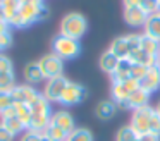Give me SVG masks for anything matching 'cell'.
Here are the masks:
<instances>
[{
  "label": "cell",
  "instance_id": "cell-37",
  "mask_svg": "<svg viewBox=\"0 0 160 141\" xmlns=\"http://www.w3.org/2000/svg\"><path fill=\"white\" fill-rule=\"evenodd\" d=\"M14 134L9 133V129H5L2 124H0V141H14Z\"/></svg>",
  "mask_w": 160,
  "mask_h": 141
},
{
  "label": "cell",
  "instance_id": "cell-22",
  "mask_svg": "<svg viewBox=\"0 0 160 141\" xmlns=\"http://www.w3.org/2000/svg\"><path fill=\"white\" fill-rule=\"evenodd\" d=\"M139 50L145 52V53L148 55H153V57H157L160 52V41L153 40V38L146 36L145 33L141 34V40H139Z\"/></svg>",
  "mask_w": 160,
  "mask_h": 141
},
{
  "label": "cell",
  "instance_id": "cell-3",
  "mask_svg": "<svg viewBox=\"0 0 160 141\" xmlns=\"http://www.w3.org/2000/svg\"><path fill=\"white\" fill-rule=\"evenodd\" d=\"M88 31V21L79 12H69L60 21V34L79 41Z\"/></svg>",
  "mask_w": 160,
  "mask_h": 141
},
{
  "label": "cell",
  "instance_id": "cell-41",
  "mask_svg": "<svg viewBox=\"0 0 160 141\" xmlns=\"http://www.w3.org/2000/svg\"><path fill=\"white\" fill-rule=\"evenodd\" d=\"M139 2L141 0H122L124 7H139Z\"/></svg>",
  "mask_w": 160,
  "mask_h": 141
},
{
  "label": "cell",
  "instance_id": "cell-9",
  "mask_svg": "<svg viewBox=\"0 0 160 141\" xmlns=\"http://www.w3.org/2000/svg\"><path fill=\"white\" fill-rule=\"evenodd\" d=\"M38 95L40 93L31 84H16L14 89L11 91V96L14 100V103H26V105H29Z\"/></svg>",
  "mask_w": 160,
  "mask_h": 141
},
{
  "label": "cell",
  "instance_id": "cell-26",
  "mask_svg": "<svg viewBox=\"0 0 160 141\" xmlns=\"http://www.w3.org/2000/svg\"><path fill=\"white\" fill-rule=\"evenodd\" d=\"M67 141H95V139H93V134H91L90 129H86V127H76L72 133H69Z\"/></svg>",
  "mask_w": 160,
  "mask_h": 141
},
{
  "label": "cell",
  "instance_id": "cell-19",
  "mask_svg": "<svg viewBox=\"0 0 160 141\" xmlns=\"http://www.w3.org/2000/svg\"><path fill=\"white\" fill-rule=\"evenodd\" d=\"M24 78L29 84H38V83H42L43 79H45L38 62H29V64L26 65L24 67Z\"/></svg>",
  "mask_w": 160,
  "mask_h": 141
},
{
  "label": "cell",
  "instance_id": "cell-33",
  "mask_svg": "<svg viewBox=\"0 0 160 141\" xmlns=\"http://www.w3.org/2000/svg\"><path fill=\"white\" fill-rule=\"evenodd\" d=\"M150 133L153 134H158L160 136V113L153 108V113H152V120H150Z\"/></svg>",
  "mask_w": 160,
  "mask_h": 141
},
{
  "label": "cell",
  "instance_id": "cell-43",
  "mask_svg": "<svg viewBox=\"0 0 160 141\" xmlns=\"http://www.w3.org/2000/svg\"><path fill=\"white\" fill-rule=\"evenodd\" d=\"M0 21H5V23H7V17H5V10H4V7H2V3H0Z\"/></svg>",
  "mask_w": 160,
  "mask_h": 141
},
{
  "label": "cell",
  "instance_id": "cell-38",
  "mask_svg": "<svg viewBox=\"0 0 160 141\" xmlns=\"http://www.w3.org/2000/svg\"><path fill=\"white\" fill-rule=\"evenodd\" d=\"M12 45V36H11V33H5V34H2L0 36V48L4 50V48H9Z\"/></svg>",
  "mask_w": 160,
  "mask_h": 141
},
{
  "label": "cell",
  "instance_id": "cell-35",
  "mask_svg": "<svg viewBox=\"0 0 160 141\" xmlns=\"http://www.w3.org/2000/svg\"><path fill=\"white\" fill-rule=\"evenodd\" d=\"M11 105H14V100H12L11 93L0 91V113L4 112V110H7Z\"/></svg>",
  "mask_w": 160,
  "mask_h": 141
},
{
  "label": "cell",
  "instance_id": "cell-13",
  "mask_svg": "<svg viewBox=\"0 0 160 141\" xmlns=\"http://www.w3.org/2000/svg\"><path fill=\"white\" fill-rule=\"evenodd\" d=\"M129 95H131V93H129L128 89L124 88V84H122V83H112L110 96H112V102H114L115 105L126 108V105H128V100H129Z\"/></svg>",
  "mask_w": 160,
  "mask_h": 141
},
{
  "label": "cell",
  "instance_id": "cell-44",
  "mask_svg": "<svg viewBox=\"0 0 160 141\" xmlns=\"http://www.w3.org/2000/svg\"><path fill=\"white\" fill-rule=\"evenodd\" d=\"M19 2H21V5H22V3H33V0H19Z\"/></svg>",
  "mask_w": 160,
  "mask_h": 141
},
{
  "label": "cell",
  "instance_id": "cell-32",
  "mask_svg": "<svg viewBox=\"0 0 160 141\" xmlns=\"http://www.w3.org/2000/svg\"><path fill=\"white\" fill-rule=\"evenodd\" d=\"M146 72H148V67H145V65H141V64H132L131 78L136 79V81H141V79L146 76Z\"/></svg>",
  "mask_w": 160,
  "mask_h": 141
},
{
  "label": "cell",
  "instance_id": "cell-23",
  "mask_svg": "<svg viewBox=\"0 0 160 141\" xmlns=\"http://www.w3.org/2000/svg\"><path fill=\"white\" fill-rule=\"evenodd\" d=\"M0 124H2L5 129H9V133H12L14 136L26 133L24 124L18 119V115H16V117H2V122H0Z\"/></svg>",
  "mask_w": 160,
  "mask_h": 141
},
{
  "label": "cell",
  "instance_id": "cell-29",
  "mask_svg": "<svg viewBox=\"0 0 160 141\" xmlns=\"http://www.w3.org/2000/svg\"><path fill=\"white\" fill-rule=\"evenodd\" d=\"M0 3H2V7H4V10H5L7 21L11 19V17L18 12L19 7H21V2H19V0H0Z\"/></svg>",
  "mask_w": 160,
  "mask_h": 141
},
{
  "label": "cell",
  "instance_id": "cell-30",
  "mask_svg": "<svg viewBox=\"0 0 160 141\" xmlns=\"http://www.w3.org/2000/svg\"><path fill=\"white\" fill-rule=\"evenodd\" d=\"M139 9H141L146 16H152V14L160 12L157 0H141V2H139Z\"/></svg>",
  "mask_w": 160,
  "mask_h": 141
},
{
  "label": "cell",
  "instance_id": "cell-7",
  "mask_svg": "<svg viewBox=\"0 0 160 141\" xmlns=\"http://www.w3.org/2000/svg\"><path fill=\"white\" fill-rule=\"evenodd\" d=\"M88 91L86 88H84L83 84H79V83H74V81H69L66 86V89H64L62 96H60V105H78V103H81L84 98H86Z\"/></svg>",
  "mask_w": 160,
  "mask_h": 141
},
{
  "label": "cell",
  "instance_id": "cell-48",
  "mask_svg": "<svg viewBox=\"0 0 160 141\" xmlns=\"http://www.w3.org/2000/svg\"><path fill=\"white\" fill-rule=\"evenodd\" d=\"M0 50H2V48H0Z\"/></svg>",
  "mask_w": 160,
  "mask_h": 141
},
{
  "label": "cell",
  "instance_id": "cell-12",
  "mask_svg": "<svg viewBox=\"0 0 160 141\" xmlns=\"http://www.w3.org/2000/svg\"><path fill=\"white\" fill-rule=\"evenodd\" d=\"M146 14L139 7H124V21L132 28H141L146 23Z\"/></svg>",
  "mask_w": 160,
  "mask_h": 141
},
{
  "label": "cell",
  "instance_id": "cell-36",
  "mask_svg": "<svg viewBox=\"0 0 160 141\" xmlns=\"http://www.w3.org/2000/svg\"><path fill=\"white\" fill-rule=\"evenodd\" d=\"M122 84H124V88L128 89L129 93H132V91H136V89L139 88V81H136V79H132V78H129V79H126L124 83H122Z\"/></svg>",
  "mask_w": 160,
  "mask_h": 141
},
{
  "label": "cell",
  "instance_id": "cell-20",
  "mask_svg": "<svg viewBox=\"0 0 160 141\" xmlns=\"http://www.w3.org/2000/svg\"><path fill=\"white\" fill-rule=\"evenodd\" d=\"M115 113V103L112 100H102L100 103L95 108V115L98 117L100 120H108L112 119Z\"/></svg>",
  "mask_w": 160,
  "mask_h": 141
},
{
  "label": "cell",
  "instance_id": "cell-5",
  "mask_svg": "<svg viewBox=\"0 0 160 141\" xmlns=\"http://www.w3.org/2000/svg\"><path fill=\"white\" fill-rule=\"evenodd\" d=\"M152 113H153V107H150V105H145V107H139V108L132 110L129 126H131V129L134 131L138 136H143V134L150 133Z\"/></svg>",
  "mask_w": 160,
  "mask_h": 141
},
{
  "label": "cell",
  "instance_id": "cell-18",
  "mask_svg": "<svg viewBox=\"0 0 160 141\" xmlns=\"http://www.w3.org/2000/svg\"><path fill=\"white\" fill-rule=\"evenodd\" d=\"M131 69H132V62L129 58H124V60L119 62V67L115 69V72L110 76L112 83H124L126 79L131 78Z\"/></svg>",
  "mask_w": 160,
  "mask_h": 141
},
{
  "label": "cell",
  "instance_id": "cell-25",
  "mask_svg": "<svg viewBox=\"0 0 160 141\" xmlns=\"http://www.w3.org/2000/svg\"><path fill=\"white\" fill-rule=\"evenodd\" d=\"M16 86V76L14 72H0V91L11 93Z\"/></svg>",
  "mask_w": 160,
  "mask_h": 141
},
{
  "label": "cell",
  "instance_id": "cell-39",
  "mask_svg": "<svg viewBox=\"0 0 160 141\" xmlns=\"http://www.w3.org/2000/svg\"><path fill=\"white\" fill-rule=\"evenodd\" d=\"M16 115H18V112H16V103H14V105H11L7 110H4V112L0 113V119L2 117H16Z\"/></svg>",
  "mask_w": 160,
  "mask_h": 141
},
{
  "label": "cell",
  "instance_id": "cell-11",
  "mask_svg": "<svg viewBox=\"0 0 160 141\" xmlns=\"http://www.w3.org/2000/svg\"><path fill=\"white\" fill-rule=\"evenodd\" d=\"M139 88L146 93H153L160 88V65H153L148 69L146 76L139 81Z\"/></svg>",
  "mask_w": 160,
  "mask_h": 141
},
{
  "label": "cell",
  "instance_id": "cell-27",
  "mask_svg": "<svg viewBox=\"0 0 160 141\" xmlns=\"http://www.w3.org/2000/svg\"><path fill=\"white\" fill-rule=\"evenodd\" d=\"M45 134L50 141H67V136H69V133H66L64 129H60L57 126H52V124L47 127Z\"/></svg>",
  "mask_w": 160,
  "mask_h": 141
},
{
  "label": "cell",
  "instance_id": "cell-14",
  "mask_svg": "<svg viewBox=\"0 0 160 141\" xmlns=\"http://www.w3.org/2000/svg\"><path fill=\"white\" fill-rule=\"evenodd\" d=\"M108 50H110L112 53L115 55V57L121 58V60H124V58H129V53H131V48H129V43H128V38H126V36L115 38V40L110 43Z\"/></svg>",
  "mask_w": 160,
  "mask_h": 141
},
{
  "label": "cell",
  "instance_id": "cell-46",
  "mask_svg": "<svg viewBox=\"0 0 160 141\" xmlns=\"http://www.w3.org/2000/svg\"><path fill=\"white\" fill-rule=\"evenodd\" d=\"M157 60H158V65H160V52H158V55H157Z\"/></svg>",
  "mask_w": 160,
  "mask_h": 141
},
{
  "label": "cell",
  "instance_id": "cell-40",
  "mask_svg": "<svg viewBox=\"0 0 160 141\" xmlns=\"http://www.w3.org/2000/svg\"><path fill=\"white\" fill-rule=\"evenodd\" d=\"M139 141H160V136L153 133H146L143 136H139Z\"/></svg>",
  "mask_w": 160,
  "mask_h": 141
},
{
  "label": "cell",
  "instance_id": "cell-15",
  "mask_svg": "<svg viewBox=\"0 0 160 141\" xmlns=\"http://www.w3.org/2000/svg\"><path fill=\"white\" fill-rule=\"evenodd\" d=\"M119 62H121V58L115 57L110 50H105L103 53H102V57H100V69L105 72V74L112 76L115 72V69L119 67Z\"/></svg>",
  "mask_w": 160,
  "mask_h": 141
},
{
  "label": "cell",
  "instance_id": "cell-34",
  "mask_svg": "<svg viewBox=\"0 0 160 141\" xmlns=\"http://www.w3.org/2000/svg\"><path fill=\"white\" fill-rule=\"evenodd\" d=\"M0 72H14V64L7 55L0 53Z\"/></svg>",
  "mask_w": 160,
  "mask_h": 141
},
{
  "label": "cell",
  "instance_id": "cell-2",
  "mask_svg": "<svg viewBox=\"0 0 160 141\" xmlns=\"http://www.w3.org/2000/svg\"><path fill=\"white\" fill-rule=\"evenodd\" d=\"M29 107H31V112H33V119H31V126H29L28 131H38V133L47 131V127L50 126V117H52L50 102L40 93L29 103Z\"/></svg>",
  "mask_w": 160,
  "mask_h": 141
},
{
  "label": "cell",
  "instance_id": "cell-21",
  "mask_svg": "<svg viewBox=\"0 0 160 141\" xmlns=\"http://www.w3.org/2000/svg\"><path fill=\"white\" fill-rule=\"evenodd\" d=\"M129 60H131L132 64H141V65H145V67H148V69L153 67V65H158L157 57L148 55V53H145V52H141V50L132 52V53L129 55Z\"/></svg>",
  "mask_w": 160,
  "mask_h": 141
},
{
  "label": "cell",
  "instance_id": "cell-31",
  "mask_svg": "<svg viewBox=\"0 0 160 141\" xmlns=\"http://www.w3.org/2000/svg\"><path fill=\"white\" fill-rule=\"evenodd\" d=\"M21 141H50V139L47 138L45 131H43V133H38V131H26V133L22 134Z\"/></svg>",
  "mask_w": 160,
  "mask_h": 141
},
{
  "label": "cell",
  "instance_id": "cell-1",
  "mask_svg": "<svg viewBox=\"0 0 160 141\" xmlns=\"http://www.w3.org/2000/svg\"><path fill=\"white\" fill-rule=\"evenodd\" d=\"M48 16V10L47 7L38 5V3H22L18 9V12L7 21V24L11 28H26L31 26L33 23H40V21L47 19Z\"/></svg>",
  "mask_w": 160,
  "mask_h": 141
},
{
  "label": "cell",
  "instance_id": "cell-4",
  "mask_svg": "<svg viewBox=\"0 0 160 141\" xmlns=\"http://www.w3.org/2000/svg\"><path fill=\"white\" fill-rule=\"evenodd\" d=\"M52 52L59 55L62 60H72L81 53V45L78 40H72V38L59 33L52 40Z\"/></svg>",
  "mask_w": 160,
  "mask_h": 141
},
{
  "label": "cell",
  "instance_id": "cell-47",
  "mask_svg": "<svg viewBox=\"0 0 160 141\" xmlns=\"http://www.w3.org/2000/svg\"><path fill=\"white\" fill-rule=\"evenodd\" d=\"M157 3H158V9H160V0H157Z\"/></svg>",
  "mask_w": 160,
  "mask_h": 141
},
{
  "label": "cell",
  "instance_id": "cell-28",
  "mask_svg": "<svg viewBox=\"0 0 160 141\" xmlns=\"http://www.w3.org/2000/svg\"><path fill=\"white\" fill-rule=\"evenodd\" d=\"M115 141H139V136L131 129V126H124L117 131Z\"/></svg>",
  "mask_w": 160,
  "mask_h": 141
},
{
  "label": "cell",
  "instance_id": "cell-16",
  "mask_svg": "<svg viewBox=\"0 0 160 141\" xmlns=\"http://www.w3.org/2000/svg\"><path fill=\"white\" fill-rule=\"evenodd\" d=\"M143 29H145L146 36L160 41V12L152 14V16L146 17V23H145V26H143Z\"/></svg>",
  "mask_w": 160,
  "mask_h": 141
},
{
  "label": "cell",
  "instance_id": "cell-10",
  "mask_svg": "<svg viewBox=\"0 0 160 141\" xmlns=\"http://www.w3.org/2000/svg\"><path fill=\"white\" fill-rule=\"evenodd\" d=\"M50 124L60 127V129H64L66 133H72V131L76 129L74 117L71 115L67 110H57V112H53L52 117H50Z\"/></svg>",
  "mask_w": 160,
  "mask_h": 141
},
{
  "label": "cell",
  "instance_id": "cell-24",
  "mask_svg": "<svg viewBox=\"0 0 160 141\" xmlns=\"http://www.w3.org/2000/svg\"><path fill=\"white\" fill-rule=\"evenodd\" d=\"M16 112H18V119L24 124L26 131H28L29 126H31V119H33L31 107L26 105V103H16Z\"/></svg>",
  "mask_w": 160,
  "mask_h": 141
},
{
  "label": "cell",
  "instance_id": "cell-8",
  "mask_svg": "<svg viewBox=\"0 0 160 141\" xmlns=\"http://www.w3.org/2000/svg\"><path fill=\"white\" fill-rule=\"evenodd\" d=\"M67 83H69V79H66L64 76L47 79L45 88H43L42 95L45 96L50 103H59L60 102V96H62L64 89H66V86H67Z\"/></svg>",
  "mask_w": 160,
  "mask_h": 141
},
{
  "label": "cell",
  "instance_id": "cell-45",
  "mask_svg": "<svg viewBox=\"0 0 160 141\" xmlns=\"http://www.w3.org/2000/svg\"><path fill=\"white\" fill-rule=\"evenodd\" d=\"M155 110H157V112H158V113H160V102H158V103H157V107H155Z\"/></svg>",
  "mask_w": 160,
  "mask_h": 141
},
{
  "label": "cell",
  "instance_id": "cell-42",
  "mask_svg": "<svg viewBox=\"0 0 160 141\" xmlns=\"http://www.w3.org/2000/svg\"><path fill=\"white\" fill-rule=\"evenodd\" d=\"M9 24L5 23V21H0V36H2V34H5V33H9Z\"/></svg>",
  "mask_w": 160,
  "mask_h": 141
},
{
  "label": "cell",
  "instance_id": "cell-6",
  "mask_svg": "<svg viewBox=\"0 0 160 141\" xmlns=\"http://www.w3.org/2000/svg\"><path fill=\"white\" fill-rule=\"evenodd\" d=\"M40 69H42L45 79H52V78H59V76H64V60L55 55L53 52L43 55L38 60Z\"/></svg>",
  "mask_w": 160,
  "mask_h": 141
},
{
  "label": "cell",
  "instance_id": "cell-17",
  "mask_svg": "<svg viewBox=\"0 0 160 141\" xmlns=\"http://www.w3.org/2000/svg\"><path fill=\"white\" fill-rule=\"evenodd\" d=\"M148 100H150V93H146L145 89L138 88L136 91H132L131 95H129V100H128V105H126V108H139V107H145L148 105Z\"/></svg>",
  "mask_w": 160,
  "mask_h": 141
}]
</instances>
